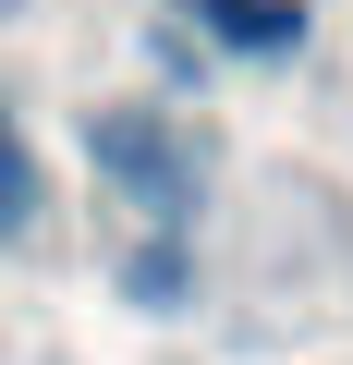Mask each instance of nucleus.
<instances>
[{
	"instance_id": "1",
	"label": "nucleus",
	"mask_w": 353,
	"mask_h": 365,
	"mask_svg": "<svg viewBox=\"0 0 353 365\" xmlns=\"http://www.w3.org/2000/svg\"><path fill=\"white\" fill-rule=\"evenodd\" d=\"M86 158L134 220H158V232L195 220V146L170 134V110H86Z\"/></svg>"
},
{
	"instance_id": "4",
	"label": "nucleus",
	"mask_w": 353,
	"mask_h": 365,
	"mask_svg": "<svg viewBox=\"0 0 353 365\" xmlns=\"http://www.w3.org/2000/svg\"><path fill=\"white\" fill-rule=\"evenodd\" d=\"M122 280H134V304H183V256H170V244H146Z\"/></svg>"
},
{
	"instance_id": "3",
	"label": "nucleus",
	"mask_w": 353,
	"mask_h": 365,
	"mask_svg": "<svg viewBox=\"0 0 353 365\" xmlns=\"http://www.w3.org/2000/svg\"><path fill=\"white\" fill-rule=\"evenodd\" d=\"M37 220V158H25V134H13V110H0V244H13Z\"/></svg>"
},
{
	"instance_id": "2",
	"label": "nucleus",
	"mask_w": 353,
	"mask_h": 365,
	"mask_svg": "<svg viewBox=\"0 0 353 365\" xmlns=\"http://www.w3.org/2000/svg\"><path fill=\"white\" fill-rule=\"evenodd\" d=\"M195 13H208V37H220V49H244V61L305 49V0H195Z\"/></svg>"
}]
</instances>
